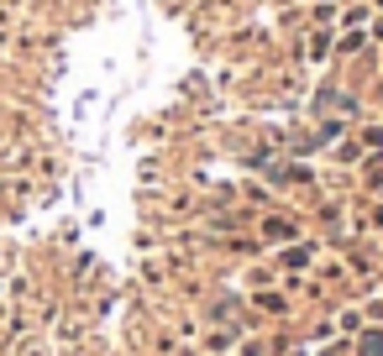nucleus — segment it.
I'll return each mask as SVG.
<instances>
[{
    "label": "nucleus",
    "instance_id": "f257e3e1",
    "mask_svg": "<svg viewBox=\"0 0 383 356\" xmlns=\"http://www.w3.org/2000/svg\"><path fill=\"white\" fill-rule=\"evenodd\" d=\"M357 356H383V325L363 330V341H357Z\"/></svg>",
    "mask_w": 383,
    "mask_h": 356
},
{
    "label": "nucleus",
    "instance_id": "f03ea898",
    "mask_svg": "<svg viewBox=\"0 0 383 356\" xmlns=\"http://www.w3.org/2000/svg\"><path fill=\"white\" fill-rule=\"evenodd\" d=\"M262 241H294L289 220H262Z\"/></svg>",
    "mask_w": 383,
    "mask_h": 356
},
{
    "label": "nucleus",
    "instance_id": "7ed1b4c3",
    "mask_svg": "<svg viewBox=\"0 0 383 356\" xmlns=\"http://www.w3.org/2000/svg\"><path fill=\"white\" fill-rule=\"evenodd\" d=\"M310 257H315V247H300V241H294V247L283 252V267H294V273H300V267H310Z\"/></svg>",
    "mask_w": 383,
    "mask_h": 356
},
{
    "label": "nucleus",
    "instance_id": "20e7f679",
    "mask_svg": "<svg viewBox=\"0 0 383 356\" xmlns=\"http://www.w3.org/2000/svg\"><path fill=\"white\" fill-rule=\"evenodd\" d=\"M342 330H352V336H357V330H363V309H347V315H342Z\"/></svg>",
    "mask_w": 383,
    "mask_h": 356
},
{
    "label": "nucleus",
    "instance_id": "39448f33",
    "mask_svg": "<svg viewBox=\"0 0 383 356\" xmlns=\"http://www.w3.org/2000/svg\"><path fill=\"white\" fill-rule=\"evenodd\" d=\"M363 142H368L373 152H383V126H368V131H363Z\"/></svg>",
    "mask_w": 383,
    "mask_h": 356
},
{
    "label": "nucleus",
    "instance_id": "423d86ee",
    "mask_svg": "<svg viewBox=\"0 0 383 356\" xmlns=\"http://www.w3.org/2000/svg\"><path fill=\"white\" fill-rule=\"evenodd\" d=\"M325 48H331V37H325V32H315V42H310V58H325Z\"/></svg>",
    "mask_w": 383,
    "mask_h": 356
},
{
    "label": "nucleus",
    "instance_id": "0eeeda50",
    "mask_svg": "<svg viewBox=\"0 0 383 356\" xmlns=\"http://www.w3.org/2000/svg\"><path fill=\"white\" fill-rule=\"evenodd\" d=\"M368 173H373V184L383 189V158H373V168H368Z\"/></svg>",
    "mask_w": 383,
    "mask_h": 356
}]
</instances>
